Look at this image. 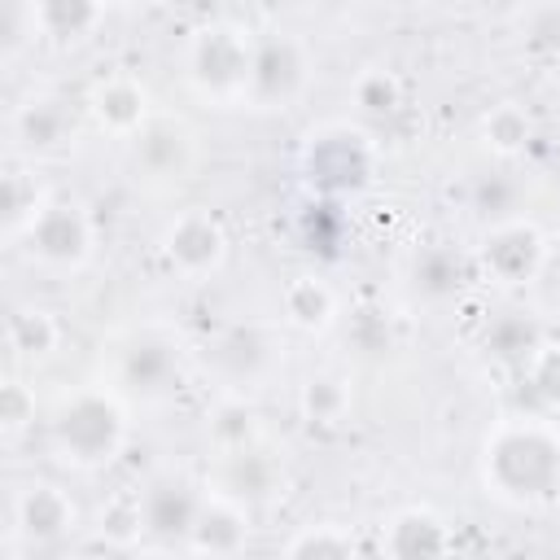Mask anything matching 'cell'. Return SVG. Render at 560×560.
Here are the masks:
<instances>
[{"label": "cell", "mask_w": 560, "mask_h": 560, "mask_svg": "<svg viewBox=\"0 0 560 560\" xmlns=\"http://www.w3.org/2000/svg\"><path fill=\"white\" fill-rule=\"evenodd\" d=\"M490 494L516 508H542L560 494V429L547 420H503L481 451Z\"/></svg>", "instance_id": "cell-1"}, {"label": "cell", "mask_w": 560, "mask_h": 560, "mask_svg": "<svg viewBox=\"0 0 560 560\" xmlns=\"http://www.w3.org/2000/svg\"><path fill=\"white\" fill-rule=\"evenodd\" d=\"M254 52L258 35L249 26H236L232 18L206 22L184 44V79L210 105H241L254 83Z\"/></svg>", "instance_id": "cell-2"}, {"label": "cell", "mask_w": 560, "mask_h": 560, "mask_svg": "<svg viewBox=\"0 0 560 560\" xmlns=\"http://www.w3.org/2000/svg\"><path fill=\"white\" fill-rule=\"evenodd\" d=\"M48 438H52V451L61 464L83 468V472L105 468L127 442V407L114 389L88 385L57 407Z\"/></svg>", "instance_id": "cell-3"}, {"label": "cell", "mask_w": 560, "mask_h": 560, "mask_svg": "<svg viewBox=\"0 0 560 560\" xmlns=\"http://www.w3.org/2000/svg\"><path fill=\"white\" fill-rule=\"evenodd\" d=\"M306 179L328 192V197H346L372 184L376 171V144L368 131L350 127V122H328L319 131H311L306 140Z\"/></svg>", "instance_id": "cell-4"}, {"label": "cell", "mask_w": 560, "mask_h": 560, "mask_svg": "<svg viewBox=\"0 0 560 560\" xmlns=\"http://www.w3.org/2000/svg\"><path fill=\"white\" fill-rule=\"evenodd\" d=\"M26 258L52 271H79L96 249V219L79 197H57L22 241Z\"/></svg>", "instance_id": "cell-5"}, {"label": "cell", "mask_w": 560, "mask_h": 560, "mask_svg": "<svg viewBox=\"0 0 560 560\" xmlns=\"http://www.w3.org/2000/svg\"><path fill=\"white\" fill-rule=\"evenodd\" d=\"M306 88H311V52H306V44L298 35H289V31L258 35L249 105H258V109H289L293 101H302Z\"/></svg>", "instance_id": "cell-6"}, {"label": "cell", "mask_w": 560, "mask_h": 560, "mask_svg": "<svg viewBox=\"0 0 560 560\" xmlns=\"http://www.w3.org/2000/svg\"><path fill=\"white\" fill-rule=\"evenodd\" d=\"M162 254L179 276H210L228 258V232L210 210H184L162 232Z\"/></svg>", "instance_id": "cell-7"}, {"label": "cell", "mask_w": 560, "mask_h": 560, "mask_svg": "<svg viewBox=\"0 0 560 560\" xmlns=\"http://www.w3.org/2000/svg\"><path fill=\"white\" fill-rule=\"evenodd\" d=\"M131 162L136 171H144V179H158V184L188 179L197 166V136L188 122L153 114V122L131 140Z\"/></svg>", "instance_id": "cell-8"}, {"label": "cell", "mask_w": 560, "mask_h": 560, "mask_svg": "<svg viewBox=\"0 0 560 560\" xmlns=\"http://www.w3.org/2000/svg\"><path fill=\"white\" fill-rule=\"evenodd\" d=\"M481 262L503 284H529L547 262V241L529 219L490 223V232L481 241Z\"/></svg>", "instance_id": "cell-9"}, {"label": "cell", "mask_w": 560, "mask_h": 560, "mask_svg": "<svg viewBox=\"0 0 560 560\" xmlns=\"http://www.w3.org/2000/svg\"><path fill=\"white\" fill-rule=\"evenodd\" d=\"M88 114L101 131L109 136H122V140H136L149 122H153V109H149V88L136 79V74H105L92 83L88 92Z\"/></svg>", "instance_id": "cell-10"}, {"label": "cell", "mask_w": 560, "mask_h": 560, "mask_svg": "<svg viewBox=\"0 0 560 560\" xmlns=\"http://www.w3.org/2000/svg\"><path fill=\"white\" fill-rule=\"evenodd\" d=\"M74 529V503L52 481H31L13 494V534L26 547H52Z\"/></svg>", "instance_id": "cell-11"}, {"label": "cell", "mask_w": 560, "mask_h": 560, "mask_svg": "<svg viewBox=\"0 0 560 560\" xmlns=\"http://www.w3.org/2000/svg\"><path fill=\"white\" fill-rule=\"evenodd\" d=\"M210 359L232 385H254L276 368L280 346L262 324H232L210 341Z\"/></svg>", "instance_id": "cell-12"}, {"label": "cell", "mask_w": 560, "mask_h": 560, "mask_svg": "<svg viewBox=\"0 0 560 560\" xmlns=\"http://www.w3.org/2000/svg\"><path fill=\"white\" fill-rule=\"evenodd\" d=\"M249 538V516H245V503L210 490L201 494L197 503V516L188 525V547L197 556H210V560H232Z\"/></svg>", "instance_id": "cell-13"}, {"label": "cell", "mask_w": 560, "mask_h": 560, "mask_svg": "<svg viewBox=\"0 0 560 560\" xmlns=\"http://www.w3.org/2000/svg\"><path fill=\"white\" fill-rule=\"evenodd\" d=\"M118 376H122V385H131L140 394H166L179 381L175 341H166L158 332H136L118 354Z\"/></svg>", "instance_id": "cell-14"}, {"label": "cell", "mask_w": 560, "mask_h": 560, "mask_svg": "<svg viewBox=\"0 0 560 560\" xmlns=\"http://www.w3.org/2000/svg\"><path fill=\"white\" fill-rule=\"evenodd\" d=\"M52 201L57 197H52V188L44 184V175L35 166H9L4 171V192H0V228H4V241L9 245H22Z\"/></svg>", "instance_id": "cell-15"}, {"label": "cell", "mask_w": 560, "mask_h": 560, "mask_svg": "<svg viewBox=\"0 0 560 560\" xmlns=\"http://www.w3.org/2000/svg\"><path fill=\"white\" fill-rule=\"evenodd\" d=\"M136 499L144 512V534H162V538H188V525L201 503V494L184 477H158Z\"/></svg>", "instance_id": "cell-16"}, {"label": "cell", "mask_w": 560, "mask_h": 560, "mask_svg": "<svg viewBox=\"0 0 560 560\" xmlns=\"http://www.w3.org/2000/svg\"><path fill=\"white\" fill-rule=\"evenodd\" d=\"M451 529L429 508H402L385 529V556L389 560H446Z\"/></svg>", "instance_id": "cell-17"}, {"label": "cell", "mask_w": 560, "mask_h": 560, "mask_svg": "<svg viewBox=\"0 0 560 560\" xmlns=\"http://www.w3.org/2000/svg\"><path fill=\"white\" fill-rule=\"evenodd\" d=\"M9 131H13L18 149L44 153V149H61L66 144V136L74 131V118L57 96H26L22 105H13Z\"/></svg>", "instance_id": "cell-18"}, {"label": "cell", "mask_w": 560, "mask_h": 560, "mask_svg": "<svg viewBox=\"0 0 560 560\" xmlns=\"http://www.w3.org/2000/svg\"><path fill=\"white\" fill-rule=\"evenodd\" d=\"M280 490V468L271 455H262L258 446L249 451H232L223 455V481H219V494L245 503V499H267Z\"/></svg>", "instance_id": "cell-19"}, {"label": "cell", "mask_w": 560, "mask_h": 560, "mask_svg": "<svg viewBox=\"0 0 560 560\" xmlns=\"http://www.w3.org/2000/svg\"><path fill=\"white\" fill-rule=\"evenodd\" d=\"M284 319L298 324L302 332H324L337 319V293L319 276H298L284 289Z\"/></svg>", "instance_id": "cell-20"}, {"label": "cell", "mask_w": 560, "mask_h": 560, "mask_svg": "<svg viewBox=\"0 0 560 560\" xmlns=\"http://www.w3.org/2000/svg\"><path fill=\"white\" fill-rule=\"evenodd\" d=\"M61 341V324L44 306H22L9 315V350L18 359H48Z\"/></svg>", "instance_id": "cell-21"}, {"label": "cell", "mask_w": 560, "mask_h": 560, "mask_svg": "<svg viewBox=\"0 0 560 560\" xmlns=\"http://www.w3.org/2000/svg\"><path fill=\"white\" fill-rule=\"evenodd\" d=\"M210 433H214V442H219V455L249 451V446H258V411H254L245 398L228 394V398H219V407L210 411Z\"/></svg>", "instance_id": "cell-22"}, {"label": "cell", "mask_w": 560, "mask_h": 560, "mask_svg": "<svg viewBox=\"0 0 560 560\" xmlns=\"http://www.w3.org/2000/svg\"><path fill=\"white\" fill-rule=\"evenodd\" d=\"M416 289L424 293V298H433V302H446V298H455L459 289H464V262H459V254H451V249H424L420 258H416Z\"/></svg>", "instance_id": "cell-23"}, {"label": "cell", "mask_w": 560, "mask_h": 560, "mask_svg": "<svg viewBox=\"0 0 560 560\" xmlns=\"http://www.w3.org/2000/svg\"><path fill=\"white\" fill-rule=\"evenodd\" d=\"M284 560H359V547L337 525H306L302 534L289 538Z\"/></svg>", "instance_id": "cell-24"}, {"label": "cell", "mask_w": 560, "mask_h": 560, "mask_svg": "<svg viewBox=\"0 0 560 560\" xmlns=\"http://www.w3.org/2000/svg\"><path fill=\"white\" fill-rule=\"evenodd\" d=\"M35 18H39V35L74 39V35H92L105 13L96 4H83V0H70V4L52 0V4H35Z\"/></svg>", "instance_id": "cell-25"}, {"label": "cell", "mask_w": 560, "mask_h": 560, "mask_svg": "<svg viewBox=\"0 0 560 560\" xmlns=\"http://www.w3.org/2000/svg\"><path fill=\"white\" fill-rule=\"evenodd\" d=\"M481 136H486V144H490L499 158H512V153H521V149L529 144L534 127H529V114H525V109L499 105V109H490V114L481 118Z\"/></svg>", "instance_id": "cell-26"}, {"label": "cell", "mask_w": 560, "mask_h": 560, "mask_svg": "<svg viewBox=\"0 0 560 560\" xmlns=\"http://www.w3.org/2000/svg\"><path fill=\"white\" fill-rule=\"evenodd\" d=\"M486 346H490L494 354H503V359H521V363H529L534 350L542 346V337H538V328H534L525 315H503V319L486 332Z\"/></svg>", "instance_id": "cell-27"}, {"label": "cell", "mask_w": 560, "mask_h": 560, "mask_svg": "<svg viewBox=\"0 0 560 560\" xmlns=\"http://www.w3.org/2000/svg\"><path fill=\"white\" fill-rule=\"evenodd\" d=\"M525 381H529V394L542 402V407H556L560 411V346L542 341L534 350V359L525 363Z\"/></svg>", "instance_id": "cell-28"}, {"label": "cell", "mask_w": 560, "mask_h": 560, "mask_svg": "<svg viewBox=\"0 0 560 560\" xmlns=\"http://www.w3.org/2000/svg\"><path fill=\"white\" fill-rule=\"evenodd\" d=\"M354 101H359L363 109H372V114H389V109H398V101H402V83H398L394 70H368V74H359V83H354Z\"/></svg>", "instance_id": "cell-29"}, {"label": "cell", "mask_w": 560, "mask_h": 560, "mask_svg": "<svg viewBox=\"0 0 560 560\" xmlns=\"http://www.w3.org/2000/svg\"><path fill=\"white\" fill-rule=\"evenodd\" d=\"M302 411H306L311 420L332 424V420L346 411V389H341V381H332V376H311V381L302 385Z\"/></svg>", "instance_id": "cell-30"}, {"label": "cell", "mask_w": 560, "mask_h": 560, "mask_svg": "<svg viewBox=\"0 0 560 560\" xmlns=\"http://www.w3.org/2000/svg\"><path fill=\"white\" fill-rule=\"evenodd\" d=\"M0 416H4V433L18 438V433L35 420V394H31L22 381H9V385H4V407H0Z\"/></svg>", "instance_id": "cell-31"}]
</instances>
